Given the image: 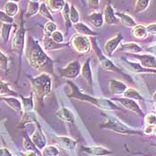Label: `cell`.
I'll use <instances>...</instances> for the list:
<instances>
[{
    "instance_id": "6da1fadb",
    "label": "cell",
    "mask_w": 156,
    "mask_h": 156,
    "mask_svg": "<svg viewBox=\"0 0 156 156\" xmlns=\"http://www.w3.org/2000/svg\"><path fill=\"white\" fill-rule=\"evenodd\" d=\"M24 51L27 62L31 67L39 72L48 73V71H50L53 72L54 61L48 56L39 42L32 36L27 37Z\"/></svg>"
},
{
    "instance_id": "7a4b0ae2",
    "label": "cell",
    "mask_w": 156,
    "mask_h": 156,
    "mask_svg": "<svg viewBox=\"0 0 156 156\" xmlns=\"http://www.w3.org/2000/svg\"><path fill=\"white\" fill-rule=\"evenodd\" d=\"M67 84L70 85L71 88L72 89V93L68 94L69 98L77 99L81 102L89 103L91 105H94L97 108L105 111V112H113V111H120V107L116 104H114L111 99L87 95L84 92H82L77 85L70 80L67 81Z\"/></svg>"
},
{
    "instance_id": "3957f363",
    "label": "cell",
    "mask_w": 156,
    "mask_h": 156,
    "mask_svg": "<svg viewBox=\"0 0 156 156\" xmlns=\"http://www.w3.org/2000/svg\"><path fill=\"white\" fill-rule=\"evenodd\" d=\"M29 80L31 83L32 92L38 101H43L46 96L50 95L52 90V80L48 73L42 72L35 78L29 77Z\"/></svg>"
},
{
    "instance_id": "277c9868",
    "label": "cell",
    "mask_w": 156,
    "mask_h": 156,
    "mask_svg": "<svg viewBox=\"0 0 156 156\" xmlns=\"http://www.w3.org/2000/svg\"><path fill=\"white\" fill-rule=\"evenodd\" d=\"M100 128L106 129L120 135H138V136L143 135V132L131 129L127 124L122 122L119 118L113 115H106L105 122L101 124Z\"/></svg>"
},
{
    "instance_id": "5b68a950",
    "label": "cell",
    "mask_w": 156,
    "mask_h": 156,
    "mask_svg": "<svg viewBox=\"0 0 156 156\" xmlns=\"http://www.w3.org/2000/svg\"><path fill=\"white\" fill-rule=\"evenodd\" d=\"M21 23H20V27L16 30L14 36L12 37V50L13 52H15L20 58V63L22 60V56L25 49V44H26V29L24 27V21H23V15L22 12V15L20 17Z\"/></svg>"
},
{
    "instance_id": "8992f818",
    "label": "cell",
    "mask_w": 156,
    "mask_h": 156,
    "mask_svg": "<svg viewBox=\"0 0 156 156\" xmlns=\"http://www.w3.org/2000/svg\"><path fill=\"white\" fill-rule=\"evenodd\" d=\"M73 50L80 55H89L92 50V43L88 37L81 34H74L69 42Z\"/></svg>"
},
{
    "instance_id": "52a82bcc",
    "label": "cell",
    "mask_w": 156,
    "mask_h": 156,
    "mask_svg": "<svg viewBox=\"0 0 156 156\" xmlns=\"http://www.w3.org/2000/svg\"><path fill=\"white\" fill-rule=\"evenodd\" d=\"M91 43H92V48H93L94 51H95V54H96V57H97V59H98L100 64H101V66L103 67L104 70L108 71V72H117V73L122 74V75H124V76H127L126 74H124V73L122 72V71L120 70L118 66H116V65L114 64L113 62H112V61L109 59L106 55H105V54L101 51V49L99 48V46L97 45L96 40L94 38V37H92V38H91Z\"/></svg>"
},
{
    "instance_id": "ba28073f",
    "label": "cell",
    "mask_w": 156,
    "mask_h": 156,
    "mask_svg": "<svg viewBox=\"0 0 156 156\" xmlns=\"http://www.w3.org/2000/svg\"><path fill=\"white\" fill-rule=\"evenodd\" d=\"M81 67L82 66L80 61L76 59V60L70 62L65 67L59 69L58 72H59V75L62 78L74 80L80 74Z\"/></svg>"
},
{
    "instance_id": "9c48e42d",
    "label": "cell",
    "mask_w": 156,
    "mask_h": 156,
    "mask_svg": "<svg viewBox=\"0 0 156 156\" xmlns=\"http://www.w3.org/2000/svg\"><path fill=\"white\" fill-rule=\"evenodd\" d=\"M124 39V37L121 33H118L114 37H112V38L108 39L104 46V50L105 55L108 57H112L113 53L115 52V50H117L120 45L121 44V41Z\"/></svg>"
},
{
    "instance_id": "30bf717a",
    "label": "cell",
    "mask_w": 156,
    "mask_h": 156,
    "mask_svg": "<svg viewBox=\"0 0 156 156\" xmlns=\"http://www.w3.org/2000/svg\"><path fill=\"white\" fill-rule=\"evenodd\" d=\"M112 100H116L119 104H120L123 107L126 109L131 111L133 112H135L136 114L141 116V117H144V112L139 106V105L133 99H129V98H126V97H116Z\"/></svg>"
},
{
    "instance_id": "8fae6325",
    "label": "cell",
    "mask_w": 156,
    "mask_h": 156,
    "mask_svg": "<svg viewBox=\"0 0 156 156\" xmlns=\"http://www.w3.org/2000/svg\"><path fill=\"white\" fill-rule=\"evenodd\" d=\"M81 151L91 156H108L112 154V151L103 145H91V146H81Z\"/></svg>"
},
{
    "instance_id": "7c38bea8",
    "label": "cell",
    "mask_w": 156,
    "mask_h": 156,
    "mask_svg": "<svg viewBox=\"0 0 156 156\" xmlns=\"http://www.w3.org/2000/svg\"><path fill=\"white\" fill-rule=\"evenodd\" d=\"M135 59L139 62V63L147 69L156 70V56L151 54H130Z\"/></svg>"
},
{
    "instance_id": "4fadbf2b",
    "label": "cell",
    "mask_w": 156,
    "mask_h": 156,
    "mask_svg": "<svg viewBox=\"0 0 156 156\" xmlns=\"http://www.w3.org/2000/svg\"><path fill=\"white\" fill-rule=\"evenodd\" d=\"M37 129L36 130L34 131V133L32 134V136H31V140H32V142L34 143V144L36 145V147L41 152V150L45 147V146H47V137H46V136H45V134L43 132V130H42V129H41V127H40V125H39V123L38 122H37Z\"/></svg>"
},
{
    "instance_id": "5bb4252c",
    "label": "cell",
    "mask_w": 156,
    "mask_h": 156,
    "mask_svg": "<svg viewBox=\"0 0 156 156\" xmlns=\"http://www.w3.org/2000/svg\"><path fill=\"white\" fill-rule=\"evenodd\" d=\"M54 142L59 147L64 149V150H67V151H72L77 146V142L74 139L68 137V136H55Z\"/></svg>"
},
{
    "instance_id": "9a60e30c",
    "label": "cell",
    "mask_w": 156,
    "mask_h": 156,
    "mask_svg": "<svg viewBox=\"0 0 156 156\" xmlns=\"http://www.w3.org/2000/svg\"><path fill=\"white\" fill-rule=\"evenodd\" d=\"M128 87L124 82L117 80H109V89L110 92L115 96H121L127 90Z\"/></svg>"
},
{
    "instance_id": "2e32d148",
    "label": "cell",
    "mask_w": 156,
    "mask_h": 156,
    "mask_svg": "<svg viewBox=\"0 0 156 156\" xmlns=\"http://www.w3.org/2000/svg\"><path fill=\"white\" fill-rule=\"evenodd\" d=\"M43 46L44 49L47 51H55L70 46V43H56L52 39L51 37L45 35L43 38Z\"/></svg>"
},
{
    "instance_id": "e0dca14e",
    "label": "cell",
    "mask_w": 156,
    "mask_h": 156,
    "mask_svg": "<svg viewBox=\"0 0 156 156\" xmlns=\"http://www.w3.org/2000/svg\"><path fill=\"white\" fill-rule=\"evenodd\" d=\"M123 61L127 63L129 69L135 73H147V74H156V70L154 69H147L143 67L139 62H136L128 59H123Z\"/></svg>"
},
{
    "instance_id": "ac0fdd59",
    "label": "cell",
    "mask_w": 156,
    "mask_h": 156,
    "mask_svg": "<svg viewBox=\"0 0 156 156\" xmlns=\"http://www.w3.org/2000/svg\"><path fill=\"white\" fill-rule=\"evenodd\" d=\"M103 15H104L105 23H106L107 25H114L117 23L118 18L116 17L115 11L110 3L105 6V8L103 10Z\"/></svg>"
},
{
    "instance_id": "d6986e66",
    "label": "cell",
    "mask_w": 156,
    "mask_h": 156,
    "mask_svg": "<svg viewBox=\"0 0 156 156\" xmlns=\"http://www.w3.org/2000/svg\"><path fill=\"white\" fill-rule=\"evenodd\" d=\"M0 99L5 102L12 111L15 112H23V104L16 96H3Z\"/></svg>"
},
{
    "instance_id": "ffe728a7",
    "label": "cell",
    "mask_w": 156,
    "mask_h": 156,
    "mask_svg": "<svg viewBox=\"0 0 156 156\" xmlns=\"http://www.w3.org/2000/svg\"><path fill=\"white\" fill-rule=\"evenodd\" d=\"M90 61H91V58H88L83 63V65L81 67L80 74H81V76L84 78L85 80H87V82L88 84V87H92V86H93V72H92V70H91Z\"/></svg>"
},
{
    "instance_id": "44dd1931",
    "label": "cell",
    "mask_w": 156,
    "mask_h": 156,
    "mask_svg": "<svg viewBox=\"0 0 156 156\" xmlns=\"http://www.w3.org/2000/svg\"><path fill=\"white\" fill-rule=\"evenodd\" d=\"M119 50L129 54H140L143 51V48L138 44H136V42H127V43L120 44Z\"/></svg>"
},
{
    "instance_id": "7402d4cb",
    "label": "cell",
    "mask_w": 156,
    "mask_h": 156,
    "mask_svg": "<svg viewBox=\"0 0 156 156\" xmlns=\"http://www.w3.org/2000/svg\"><path fill=\"white\" fill-rule=\"evenodd\" d=\"M74 29L76 30L77 33L79 34H81V35H84L87 37H96L98 35V33H96V31H94L88 25H87L84 23H78L74 24Z\"/></svg>"
},
{
    "instance_id": "603a6c76",
    "label": "cell",
    "mask_w": 156,
    "mask_h": 156,
    "mask_svg": "<svg viewBox=\"0 0 156 156\" xmlns=\"http://www.w3.org/2000/svg\"><path fill=\"white\" fill-rule=\"evenodd\" d=\"M45 4L47 5L49 11L52 13H56V12H62L66 1L65 0H46Z\"/></svg>"
},
{
    "instance_id": "cb8c5ba5",
    "label": "cell",
    "mask_w": 156,
    "mask_h": 156,
    "mask_svg": "<svg viewBox=\"0 0 156 156\" xmlns=\"http://www.w3.org/2000/svg\"><path fill=\"white\" fill-rule=\"evenodd\" d=\"M55 114H56L57 118L62 121L72 123V122H74V120H75V116H74L73 112L70 109L66 108V107H61L55 112Z\"/></svg>"
},
{
    "instance_id": "d4e9b609",
    "label": "cell",
    "mask_w": 156,
    "mask_h": 156,
    "mask_svg": "<svg viewBox=\"0 0 156 156\" xmlns=\"http://www.w3.org/2000/svg\"><path fill=\"white\" fill-rule=\"evenodd\" d=\"M87 19L94 25L96 28H101L105 24V20H104V15L103 12L94 11L91 13H89L87 16Z\"/></svg>"
},
{
    "instance_id": "484cf974",
    "label": "cell",
    "mask_w": 156,
    "mask_h": 156,
    "mask_svg": "<svg viewBox=\"0 0 156 156\" xmlns=\"http://www.w3.org/2000/svg\"><path fill=\"white\" fill-rule=\"evenodd\" d=\"M115 15L118 19H120V21L121 22V23L123 24L124 26L128 27V28H134L136 23L134 20L132 16L125 13V12H115Z\"/></svg>"
},
{
    "instance_id": "4316f807",
    "label": "cell",
    "mask_w": 156,
    "mask_h": 156,
    "mask_svg": "<svg viewBox=\"0 0 156 156\" xmlns=\"http://www.w3.org/2000/svg\"><path fill=\"white\" fill-rule=\"evenodd\" d=\"M131 34L134 37L137 39H144L148 36L146 27L141 24H136L134 28H132Z\"/></svg>"
},
{
    "instance_id": "83f0119b",
    "label": "cell",
    "mask_w": 156,
    "mask_h": 156,
    "mask_svg": "<svg viewBox=\"0 0 156 156\" xmlns=\"http://www.w3.org/2000/svg\"><path fill=\"white\" fill-rule=\"evenodd\" d=\"M62 19L64 21V24H65V29H66V32H65V35L68 34L69 32V30L71 29V27L72 26V22H71V19H70V5L69 3L66 1V4L62 11Z\"/></svg>"
},
{
    "instance_id": "f1b7e54d",
    "label": "cell",
    "mask_w": 156,
    "mask_h": 156,
    "mask_svg": "<svg viewBox=\"0 0 156 156\" xmlns=\"http://www.w3.org/2000/svg\"><path fill=\"white\" fill-rule=\"evenodd\" d=\"M3 96H19L18 94L10 88L9 84L0 80V97Z\"/></svg>"
},
{
    "instance_id": "f546056e",
    "label": "cell",
    "mask_w": 156,
    "mask_h": 156,
    "mask_svg": "<svg viewBox=\"0 0 156 156\" xmlns=\"http://www.w3.org/2000/svg\"><path fill=\"white\" fill-rule=\"evenodd\" d=\"M23 148L25 149V151L35 152L38 155H41V152L37 148L36 145L32 142L31 138L26 133H24L23 135Z\"/></svg>"
},
{
    "instance_id": "4dcf8cb0",
    "label": "cell",
    "mask_w": 156,
    "mask_h": 156,
    "mask_svg": "<svg viewBox=\"0 0 156 156\" xmlns=\"http://www.w3.org/2000/svg\"><path fill=\"white\" fill-rule=\"evenodd\" d=\"M4 12H5L7 15H9L10 17H14L19 11V6H18V4L17 3H14V2H11V1H8L5 3V7H4Z\"/></svg>"
},
{
    "instance_id": "1f68e13d",
    "label": "cell",
    "mask_w": 156,
    "mask_h": 156,
    "mask_svg": "<svg viewBox=\"0 0 156 156\" xmlns=\"http://www.w3.org/2000/svg\"><path fill=\"white\" fill-rule=\"evenodd\" d=\"M123 97L126 98H129V99H133V100H136V101H144V97L142 96V95L135 88L132 87H128L127 90L124 92V94L122 95Z\"/></svg>"
},
{
    "instance_id": "d6a6232c",
    "label": "cell",
    "mask_w": 156,
    "mask_h": 156,
    "mask_svg": "<svg viewBox=\"0 0 156 156\" xmlns=\"http://www.w3.org/2000/svg\"><path fill=\"white\" fill-rule=\"evenodd\" d=\"M13 27H16V25L13 24H9V23H2V28H1V37L3 38V41L5 43H7L8 40H9V37H10V33H11V30Z\"/></svg>"
},
{
    "instance_id": "836d02e7",
    "label": "cell",
    "mask_w": 156,
    "mask_h": 156,
    "mask_svg": "<svg viewBox=\"0 0 156 156\" xmlns=\"http://www.w3.org/2000/svg\"><path fill=\"white\" fill-rule=\"evenodd\" d=\"M39 7H40L39 2L29 1L28 9H27V12H26V17L27 18H30V17L34 16L39 11Z\"/></svg>"
},
{
    "instance_id": "e575fe53",
    "label": "cell",
    "mask_w": 156,
    "mask_h": 156,
    "mask_svg": "<svg viewBox=\"0 0 156 156\" xmlns=\"http://www.w3.org/2000/svg\"><path fill=\"white\" fill-rule=\"evenodd\" d=\"M60 151L55 145H47L41 150V156H58Z\"/></svg>"
},
{
    "instance_id": "d590c367",
    "label": "cell",
    "mask_w": 156,
    "mask_h": 156,
    "mask_svg": "<svg viewBox=\"0 0 156 156\" xmlns=\"http://www.w3.org/2000/svg\"><path fill=\"white\" fill-rule=\"evenodd\" d=\"M150 5V0H136L135 4L134 11L136 13L144 12Z\"/></svg>"
},
{
    "instance_id": "8d00e7d4",
    "label": "cell",
    "mask_w": 156,
    "mask_h": 156,
    "mask_svg": "<svg viewBox=\"0 0 156 156\" xmlns=\"http://www.w3.org/2000/svg\"><path fill=\"white\" fill-rule=\"evenodd\" d=\"M70 19L72 25L78 23L80 22V12L77 10L74 5H70Z\"/></svg>"
},
{
    "instance_id": "74e56055",
    "label": "cell",
    "mask_w": 156,
    "mask_h": 156,
    "mask_svg": "<svg viewBox=\"0 0 156 156\" xmlns=\"http://www.w3.org/2000/svg\"><path fill=\"white\" fill-rule=\"evenodd\" d=\"M39 14H41L43 17L47 18L48 20L51 21V22H55V19L53 17V14L52 12L49 11V9L48 8L47 5L45 3H41L40 4V7H39Z\"/></svg>"
},
{
    "instance_id": "f35d334b",
    "label": "cell",
    "mask_w": 156,
    "mask_h": 156,
    "mask_svg": "<svg viewBox=\"0 0 156 156\" xmlns=\"http://www.w3.org/2000/svg\"><path fill=\"white\" fill-rule=\"evenodd\" d=\"M56 30H57V25L55 22L49 21L44 25V34L46 36L51 37V35Z\"/></svg>"
},
{
    "instance_id": "ab89813d",
    "label": "cell",
    "mask_w": 156,
    "mask_h": 156,
    "mask_svg": "<svg viewBox=\"0 0 156 156\" xmlns=\"http://www.w3.org/2000/svg\"><path fill=\"white\" fill-rule=\"evenodd\" d=\"M144 123L145 126H156V113L150 112L146 115H144Z\"/></svg>"
},
{
    "instance_id": "60d3db41",
    "label": "cell",
    "mask_w": 156,
    "mask_h": 156,
    "mask_svg": "<svg viewBox=\"0 0 156 156\" xmlns=\"http://www.w3.org/2000/svg\"><path fill=\"white\" fill-rule=\"evenodd\" d=\"M8 57L0 50V69L7 72L8 71Z\"/></svg>"
},
{
    "instance_id": "b9f144b4",
    "label": "cell",
    "mask_w": 156,
    "mask_h": 156,
    "mask_svg": "<svg viewBox=\"0 0 156 156\" xmlns=\"http://www.w3.org/2000/svg\"><path fill=\"white\" fill-rule=\"evenodd\" d=\"M51 37L56 43H64V34L58 30L51 35Z\"/></svg>"
},
{
    "instance_id": "7bdbcfd3",
    "label": "cell",
    "mask_w": 156,
    "mask_h": 156,
    "mask_svg": "<svg viewBox=\"0 0 156 156\" xmlns=\"http://www.w3.org/2000/svg\"><path fill=\"white\" fill-rule=\"evenodd\" d=\"M0 22H2V23L13 24V18L0 10Z\"/></svg>"
},
{
    "instance_id": "ee69618b",
    "label": "cell",
    "mask_w": 156,
    "mask_h": 156,
    "mask_svg": "<svg viewBox=\"0 0 156 156\" xmlns=\"http://www.w3.org/2000/svg\"><path fill=\"white\" fill-rule=\"evenodd\" d=\"M87 4L89 9L97 10L100 5V0H87Z\"/></svg>"
},
{
    "instance_id": "f6af8a7d",
    "label": "cell",
    "mask_w": 156,
    "mask_h": 156,
    "mask_svg": "<svg viewBox=\"0 0 156 156\" xmlns=\"http://www.w3.org/2000/svg\"><path fill=\"white\" fill-rule=\"evenodd\" d=\"M146 30L148 34L156 35V23H151L146 26Z\"/></svg>"
},
{
    "instance_id": "bcb514c9",
    "label": "cell",
    "mask_w": 156,
    "mask_h": 156,
    "mask_svg": "<svg viewBox=\"0 0 156 156\" xmlns=\"http://www.w3.org/2000/svg\"><path fill=\"white\" fill-rule=\"evenodd\" d=\"M146 51L148 53H150L151 55L156 56V44H154V45H151V46L147 47L146 48Z\"/></svg>"
},
{
    "instance_id": "7dc6e473",
    "label": "cell",
    "mask_w": 156,
    "mask_h": 156,
    "mask_svg": "<svg viewBox=\"0 0 156 156\" xmlns=\"http://www.w3.org/2000/svg\"><path fill=\"white\" fill-rule=\"evenodd\" d=\"M0 156H13L10 153V151L5 148V147H3V148H0Z\"/></svg>"
},
{
    "instance_id": "c3c4849f",
    "label": "cell",
    "mask_w": 156,
    "mask_h": 156,
    "mask_svg": "<svg viewBox=\"0 0 156 156\" xmlns=\"http://www.w3.org/2000/svg\"><path fill=\"white\" fill-rule=\"evenodd\" d=\"M144 133L145 135H151L154 133V127L152 126H145L144 129Z\"/></svg>"
},
{
    "instance_id": "681fc988",
    "label": "cell",
    "mask_w": 156,
    "mask_h": 156,
    "mask_svg": "<svg viewBox=\"0 0 156 156\" xmlns=\"http://www.w3.org/2000/svg\"><path fill=\"white\" fill-rule=\"evenodd\" d=\"M23 156H37L38 154H36L35 152H31V151H26L25 153L23 154Z\"/></svg>"
},
{
    "instance_id": "f907efd6",
    "label": "cell",
    "mask_w": 156,
    "mask_h": 156,
    "mask_svg": "<svg viewBox=\"0 0 156 156\" xmlns=\"http://www.w3.org/2000/svg\"><path fill=\"white\" fill-rule=\"evenodd\" d=\"M152 100H153V104H154V107L155 108L156 110V92L153 95V97H152Z\"/></svg>"
},
{
    "instance_id": "816d5d0a",
    "label": "cell",
    "mask_w": 156,
    "mask_h": 156,
    "mask_svg": "<svg viewBox=\"0 0 156 156\" xmlns=\"http://www.w3.org/2000/svg\"><path fill=\"white\" fill-rule=\"evenodd\" d=\"M8 1H11V2H14V3H19L21 0H8Z\"/></svg>"
},
{
    "instance_id": "f5cc1de1",
    "label": "cell",
    "mask_w": 156,
    "mask_h": 156,
    "mask_svg": "<svg viewBox=\"0 0 156 156\" xmlns=\"http://www.w3.org/2000/svg\"><path fill=\"white\" fill-rule=\"evenodd\" d=\"M154 135L156 136V126H154Z\"/></svg>"
},
{
    "instance_id": "db71d44e",
    "label": "cell",
    "mask_w": 156,
    "mask_h": 156,
    "mask_svg": "<svg viewBox=\"0 0 156 156\" xmlns=\"http://www.w3.org/2000/svg\"><path fill=\"white\" fill-rule=\"evenodd\" d=\"M30 1H34V2H39V0H30Z\"/></svg>"
},
{
    "instance_id": "11a10c76",
    "label": "cell",
    "mask_w": 156,
    "mask_h": 156,
    "mask_svg": "<svg viewBox=\"0 0 156 156\" xmlns=\"http://www.w3.org/2000/svg\"><path fill=\"white\" fill-rule=\"evenodd\" d=\"M153 145H154V146H155V147H156V144H153Z\"/></svg>"
},
{
    "instance_id": "9f6ffc18",
    "label": "cell",
    "mask_w": 156,
    "mask_h": 156,
    "mask_svg": "<svg viewBox=\"0 0 156 156\" xmlns=\"http://www.w3.org/2000/svg\"><path fill=\"white\" fill-rule=\"evenodd\" d=\"M80 1H81V2H82V3H83V0H80Z\"/></svg>"
}]
</instances>
